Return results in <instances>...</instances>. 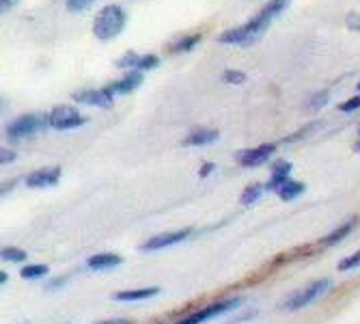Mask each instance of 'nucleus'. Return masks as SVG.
<instances>
[{"label":"nucleus","instance_id":"26","mask_svg":"<svg viewBox=\"0 0 360 324\" xmlns=\"http://www.w3.org/2000/svg\"><path fill=\"white\" fill-rule=\"evenodd\" d=\"M358 108H360V95H354V97H349V100H345V102L339 104V111L341 113H354Z\"/></svg>","mask_w":360,"mask_h":324},{"label":"nucleus","instance_id":"27","mask_svg":"<svg viewBox=\"0 0 360 324\" xmlns=\"http://www.w3.org/2000/svg\"><path fill=\"white\" fill-rule=\"evenodd\" d=\"M91 3H95V0H68V9H70L72 13H76V11H84Z\"/></svg>","mask_w":360,"mask_h":324},{"label":"nucleus","instance_id":"23","mask_svg":"<svg viewBox=\"0 0 360 324\" xmlns=\"http://www.w3.org/2000/svg\"><path fill=\"white\" fill-rule=\"evenodd\" d=\"M222 80L229 82V85H242V82H246V74L240 72V70H224Z\"/></svg>","mask_w":360,"mask_h":324},{"label":"nucleus","instance_id":"17","mask_svg":"<svg viewBox=\"0 0 360 324\" xmlns=\"http://www.w3.org/2000/svg\"><path fill=\"white\" fill-rule=\"evenodd\" d=\"M201 39H203V35L201 32H194V35H186V37H179V39H175L171 46H169V52H173V54H179V52H188V50H192L194 46H199L201 44Z\"/></svg>","mask_w":360,"mask_h":324},{"label":"nucleus","instance_id":"5","mask_svg":"<svg viewBox=\"0 0 360 324\" xmlns=\"http://www.w3.org/2000/svg\"><path fill=\"white\" fill-rule=\"evenodd\" d=\"M238 305H240V299H222V301H216V303H212V305H207V307H203L199 311H194V313L181 318L175 324H203V322H207V320H212V318H216L220 313H226V311L236 309Z\"/></svg>","mask_w":360,"mask_h":324},{"label":"nucleus","instance_id":"32","mask_svg":"<svg viewBox=\"0 0 360 324\" xmlns=\"http://www.w3.org/2000/svg\"><path fill=\"white\" fill-rule=\"evenodd\" d=\"M214 169H216V165H214V162H205V165H203V169L199 171V175H201V177H207V175H210V173H212Z\"/></svg>","mask_w":360,"mask_h":324},{"label":"nucleus","instance_id":"19","mask_svg":"<svg viewBox=\"0 0 360 324\" xmlns=\"http://www.w3.org/2000/svg\"><path fill=\"white\" fill-rule=\"evenodd\" d=\"M354 225H356V220H347L345 225L337 227L335 232H330L326 238H321V247H335V244H339L343 238H347V236H349V232L354 230Z\"/></svg>","mask_w":360,"mask_h":324},{"label":"nucleus","instance_id":"8","mask_svg":"<svg viewBox=\"0 0 360 324\" xmlns=\"http://www.w3.org/2000/svg\"><path fill=\"white\" fill-rule=\"evenodd\" d=\"M192 230L190 227H184V230H173V232H162L153 238H149L147 242L141 244V251H160V249H169L173 244L184 242L186 238H190Z\"/></svg>","mask_w":360,"mask_h":324},{"label":"nucleus","instance_id":"24","mask_svg":"<svg viewBox=\"0 0 360 324\" xmlns=\"http://www.w3.org/2000/svg\"><path fill=\"white\" fill-rule=\"evenodd\" d=\"M358 266H360V249H358L356 253L347 255L345 259H341V264H339V270L347 273V270H352V268H358Z\"/></svg>","mask_w":360,"mask_h":324},{"label":"nucleus","instance_id":"11","mask_svg":"<svg viewBox=\"0 0 360 324\" xmlns=\"http://www.w3.org/2000/svg\"><path fill=\"white\" fill-rule=\"evenodd\" d=\"M78 104H89V106H100V108H110L112 106V95L106 93L104 89H91V91H80L72 95Z\"/></svg>","mask_w":360,"mask_h":324},{"label":"nucleus","instance_id":"6","mask_svg":"<svg viewBox=\"0 0 360 324\" xmlns=\"http://www.w3.org/2000/svg\"><path fill=\"white\" fill-rule=\"evenodd\" d=\"M48 123L54 130H74L86 123V117L72 106H56L48 113Z\"/></svg>","mask_w":360,"mask_h":324},{"label":"nucleus","instance_id":"36","mask_svg":"<svg viewBox=\"0 0 360 324\" xmlns=\"http://www.w3.org/2000/svg\"><path fill=\"white\" fill-rule=\"evenodd\" d=\"M354 149H356V151H360V141H358V143L354 145Z\"/></svg>","mask_w":360,"mask_h":324},{"label":"nucleus","instance_id":"3","mask_svg":"<svg viewBox=\"0 0 360 324\" xmlns=\"http://www.w3.org/2000/svg\"><path fill=\"white\" fill-rule=\"evenodd\" d=\"M50 125L48 123V115H41V113H28V115H22L18 117L15 121H11L7 125V139L11 143H18V141H24V139H30L35 137L37 132Z\"/></svg>","mask_w":360,"mask_h":324},{"label":"nucleus","instance_id":"21","mask_svg":"<svg viewBox=\"0 0 360 324\" xmlns=\"http://www.w3.org/2000/svg\"><path fill=\"white\" fill-rule=\"evenodd\" d=\"M20 275L24 279H39V277L48 275V266L46 264H28V266L20 268Z\"/></svg>","mask_w":360,"mask_h":324},{"label":"nucleus","instance_id":"22","mask_svg":"<svg viewBox=\"0 0 360 324\" xmlns=\"http://www.w3.org/2000/svg\"><path fill=\"white\" fill-rule=\"evenodd\" d=\"M0 255H3L5 262H15V264L26 262V251H22L18 247H5L3 251H0Z\"/></svg>","mask_w":360,"mask_h":324},{"label":"nucleus","instance_id":"9","mask_svg":"<svg viewBox=\"0 0 360 324\" xmlns=\"http://www.w3.org/2000/svg\"><path fill=\"white\" fill-rule=\"evenodd\" d=\"M276 151V145L272 143H264V145H257L252 149H244L238 154V162H240V167L244 169H250V167H259V165H264V162L270 160V156Z\"/></svg>","mask_w":360,"mask_h":324},{"label":"nucleus","instance_id":"7","mask_svg":"<svg viewBox=\"0 0 360 324\" xmlns=\"http://www.w3.org/2000/svg\"><path fill=\"white\" fill-rule=\"evenodd\" d=\"M119 70H136V72H149L155 70L160 65V58L155 54H139V52H125L123 56H119V61L115 63Z\"/></svg>","mask_w":360,"mask_h":324},{"label":"nucleus","instance_id":"31","mask_svg":"<svg viewBox=\"0 0 360 324\" xmlns=\"http://www.w3.org/2000/svg\"><path fill=\"white\" fill-rule=\"evenodd\" d=\"M95 324H132L127 318H112V320H102V322H95Z\"/></svg>","mask_w":360,"mask_h":324},{"label":"nucleus","instance_id":"20","mask_svg":"<svg viewBox=\"0 0 360 324\" xmlns=\"http://www.w3.org/2000/svg\"><path fill=\"white\" fill-rule=\"evenodd\" d=\"M264 190H266V186H261V184H250V186H246L244 192H242V197H240L242 206H250V204L259 201V197L264 194Z\"/></svg>","mask_w":360,"mask_h":324},{"label":"nucleus","instance_id":"13","mask_svg":"<svg viewBox=\"0 0 360 324\" xmlns=\"http://www.w3.org/2000/svg\"><path fill=\"white\" fill-rule=\"evenodd\" d=\"M218 130H212V127H194L192 132L181 141L184 147H203V145H210L218 139Z\"/></svg>","mask_w":360,"mask_h":324},{"label":"nucleus","instance_id":"14","mask_svg":"<svg viewBox=\"0 0 360 324\" xmlns=\"http://www.w3.org/2000/svg\"><path fill=\"white\" fill-rule=\"evenodd\" d=\"M121 262H123V259L117 253H95V255L89 257L86 266L91 270H110V268L121 266Z\"/></svg>","mask_w":360,"mask_h":324},{"label":"nucleus","instance_id":"2","mask_svg":"<svg viewBox=\"0 0 360 324\" xmlns=\"http://www.w3.org/2000/svg\"><path fill=\"white\" fill-rule=\"evenodd\" d=\"M123 26H125V11L119 5H108L95 15L93 35L100 42H108L119 35Z\"/></svg>","mask_w":360,"mask_h":324},{"label":"nucleus","instance_id":"29","mask_svg":"<svg viewBox=\"0 0 360 324\" xmlns=\"http://www.w3.org/2000/svg\"><path fill=\"white\" fill-rule=\"evenodd\" d=\"M345 24H347V28H352V30H360V13H347Z\"/></svg>","mask_w":360,"mask_h":324},{"label":"nucleus","instance_id":"16","mask_svg":"<svg viewBox=\"0 0 360 324\" xmlns=\"http://www.w3.org/2000/svg\"><path fill=\"white\" fill-rule=\"evenodd\" d=\"M289 173H291V165H289V162H285V160L274 162V165H272V177L266 184V188L272 190V192H278L281 186L289 180Z\"/></svg>","mask_w":360,"mask_h":324},{"label":"nucleus","instance_id":"10","mask_svg":"<svg viewBox=\"0 0 360 324\" xmlns=\"http://www.w3.org/2000/svg\"><path fill=\"white\" fill-rule=\"evenodd\" d=\"M143 85V72H136V70H129L123 78L110 82L104 87L106 93H110L112 97L115 95H125V93H132L134 89H139Z\"/></svg>","mask_w":360,"mask_h":324},{"label":"nucleus","instance_id":"18","mask_svg":"<svg viewBox=\"0 0 360 324\" xmlns=\"http://www.w3.org/2000/svg\"><path fill=\"white\" fill-rule=\"evenodd\" d=\"M302 192H304V184L289 177V180L281 186V190H278L276 194H278V197H281L283 201H293L296 197H300Z\"/></svg>","mask_w":360,"mask_h":324},{"label":"nucleus","instance_id":"25","mask_svg":"<svg viewBox=\"0 0 360 324\" xmlns=\"http://www.w3.org/2000/svg\"><path fill=\"white\" fill-rule=\"evenodd\" d=\"M326 102H328V91H319V93H315L311 100H309V108L311 111H317V108H321Z\"/></svg>","mask_w":360,"mask_h":324},{"label":"nucleus","instance_id":"4","mask_svg":"<svg viewBox=\"0 0 360 324\" xmlns=\"http://www.w3.org/2000/svg\"><path fill=\"white\" fill-rule=\"evenodd\" d=\"M328 287H330V279L313 281V283H309V285H304V287H300V289L293 292V294L283 303V307H285L287 311H298V309H302V307H307V305L319 301V299L326 294V292H328Z\"/></svg>","mask_w":360,"mask_h":324},{"label":"nucleus","instance_id":"28","mask_svg":"<svg viewBox=\"0 0 360 324\" xmlns=\"http://www.w3.org/2000/svg\"><path fill=\"white\" fill-rule=\"evenodd\" d=\"M317 125H319V123H309V125H307L304 130H300V132H296V135H291V137H287V139H285L283 143H291V141H298V139H304L307 135H311V132H313V130H315Z\"/></svg>","mask_w":360,"mask_h":324},{"label":"nucleus","instance_id":"15","mask_svg":"<svg viewBox=\"0 0 360 324\" xmlns=\"http://www.w3.org/2000/svg\"><path fill=\"white\" fill-rule=\"evenodd\" d=\"M160 294V287H141V289H121L115 294V301L121 303H134V301H147L151 297Z\"/></svg>","mask_w":360,"mask_h":324},{"label":"nucleus","instance_id":"35","mask_svg":"<svg viewBox=\"0 0 360 324\" xmlns=\"http://www.w3.org/2000/svg\"><path fill=\"white\" fill-rule=\"evenodd\" d=\"M7 279H9V277H7V273H0V283L5 285V283H7Z\"/></svg>","mask_w":360,"mask_h":324},{"label":"nucleus","instance_id":"34","mask_svg":"<svg viewBox=\"0 0 360 324\" xmlns=\"http://www.w3.org/2000/svg\"><path fill=\"white\" fill-rule=\"evenodd\" d=\"M65 281H68V277H60V279H54V281H50V285H48V289H54V287H60Z\"/></svg>","mask_w":360,"mask_h":324},{"label":"nucleus","instance_id":"30","mask_svg":"<svg viewBox=\"0 0 360 324\" xmlns=\"http://www.w3.org/2000/svg\"><path fill=\"white\" fill-rule=\"evenodd\" d=\"M15 160V151L13 149H3L0 151V165H9V162H13Z\"/></svg>","mask_w":360,"mask_h":324},{"label":"nucleus","instance_id":"37","mask_svg":"<svg viewBox=\"0 0 360 324\" xmlns=\"http://www.w3.org/2000/svg\"><path fill=\"white\" fill-rule=\"evenodd\" d=\"M358 89H360V82H358Z\"/></svg>","mask_w":360,"mask_h":324},{"label":"nucleus","instance_id":"33","mask_svg":"<svg viewBox=\"0 0 360 324\" xmlns=\"http://www.w3.org/2000/svg\"><path fill=\"white\" fill-rule=\"evenodd\" d=\"M15 3L18 0H0V7H3V11H9Z\"/></svg>","mask_w":360,"mask_h":324},{"label":"nucleus","instance_id":"1","mask_svg":"<svg viewBox=\"0 0 360 324\" xmlns=\"http://www.w3.org/2000/svg\"><path fill=\"white\" fill-rule=\"evenodd\" d=\"M287 7H289V0H270V3L261 7V11L255 18H250L246 24L220 32L218 42L224 46H250L264 35L268 26L272 24V20L281 15Z\"/></svg>","mask_w":360,"mask_h":324},{"label":"nucleus","instance_id":"12","mask_svg":"<svg viewBox=\"0 0 360 324\" xmlns=\"http://www.w3.org/2000/svg\"><path fill=\"white\" fill-rule=\"evenodd\" d=\"M58 180H60V169L58 167L39 169V171H32L26 177V186H30V188H48V186L58 184Z\"/></svg>","mask_w":360,"mask_h":324}]
</instances>
